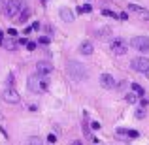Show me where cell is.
Returning <instances> with one entry per match:
<instances>
[{
	"instance_id": "obj_1",
	"label": "cell",
	"mask_w": 149,
	"mask_h": 145,
	"mask_svg": "<svg viewBox=\"0 0 149 145\" xmlns=\"http://www.w3.org/2000/svg\"><path fill=\"white\" fill-rule=\"evenodd\" d=\"M26 89H29L32 94H42L49 89V79L44 76H30L29 81H26Z\"/></svg>"
},
{
	"instance_id": "obj_2",
	"label": "cell",
	"mask_w": 149,
	"mask_h": 145,
	"mask_svg": "<svg viewBox=\"0 0 149 145\" xmlns=\"http://www.w3.org/2000/svg\"><path fill=\"white\" fill-rule=\"evenodd\" d=\"M68 76L72 77V79L83 81V79H87V68H85L81 62L70 60V62H68Z\"/></svg>"
},
{
	"instance_id": "obj_3",
	"label": "cell",
	"mask_w": 149,
	"mask_h": 145,
	"mask_svg": "<svg viewBox=\"0 0 149 145\" xmlns=\"http://www.w3.org/2000/svg\"><path fill=\"white\" fill-rule=\"evenodd\" d=\"M23 8H25V6H23L21 0H8V4H6V15L10 19H19Z\"/></svg>"
},
{
	"instance_id": "obj_4",
	"label": "cell",
	"mask_w": 149,
	"mask_h": 145,
	"mask_svg": "<svg viewBox=\"0 0 149 145\" xmlns=\"http://www.w3.org/2000/svg\"><path fill=\"white\" fill-rule=\"evenodd\" d=\"M130 45L140 53H149V38L147 36H134L130 40Z\"/></svg>"
},
{
	"instance_id": "obj_5",
	"label": "cell",
	"mask_w": 149,
	"mask_h": 145,
	"mask_svg": "<svg viewBox=\"0 0 149 145\" xmlns=\"http://www.w3.org/2000/svg\"><path fill=\"white\" fill-rule=\"evenodd\" d=\"M130 68L134 70V72H143L146 74L149 70V58L147 57H136L134 60L130 62Z\"/></svg>"
},
{
	"instance_id": "obj_6",
	"label": "cell",
	"mask_w": 149,
	"mask_h": 145,
	"mask_svg": "<svg viewBox=\"0 0 149 145\" xmlns=\"http://www.w3.org/2000/svg\"><path fill=\"white\" fill-rule=\"evenodd\" d=\"M2 98L4 102H8V104H19V100H21V96H19V92L15 91V87H6L2 92Z\"/></svg>"
},
{
	"instance_id": "obj_7",
	"label": "cell",
	"mask_w": 149,
	"mask_h": 145,
	"mask_svg": "<svg viewBox=\"0 0 149 145\" xmlns=\"http://www.w3.org/2000/svg\"><path fill=\"white\" fill-rule=\"evenodd\" d=\"M111 51H113V55H127V42L125 40H121V38H117V40H113L111 42Z\"/></svg>"
},
{
	"instance_id": "obj_8",
	"label": "cell",
	"mask_w": 149,
	"mask_h": 145,
	"mask_svg": "<svg viewBox=\"0 0 149 145\" xmlns=\"http://www.w3.org/2000/svg\"><path fill=\"white\" fill-rule=\"evenodd\" d=\"M51 72H53V66H51L49 62H38V64H36V74H38V76L47 77Z\"/></svg>"
},
{
	"instance_id": "obj_9",
	"label": "cell",
	"mask_w": 149,
	"mask_h": 145,
	"mask_svg": "<svg viewBox=\"0 0 149 145\" xmlns=\"http://www.w3.org/2000/svg\"><path fill=\"white\" fill-rule=\"evenodd\" d=\"M100 87L102 89H113V87H115V79H113V76H109V74H102V76H100Z\"/></svg>"
},
{
	"instance_id": "obj_10",
	"label": "cell",
	"mask_w": 149,
	"mask_h": 145,
	"mask_svg": "<svg viewBox=\"0 0 149 145\" xmlns=\"http://www.w3.org/2000/svg\"><path fill=\"white\" fill-rule=\"evenodd\" d=\"M58 15H61V19L64 23H72L74 19H76V15H74V11L70 10V8H61V10H58Z\"/></svg>"
},
{
	"instance_id": "obj_11",
	"label": "cell",
	"mask_w": 149,
	"mask_h": 145,
	"mask_svg": "<svg viewBox=\"0 0 149 145\" xmlns=\"http://www.w3.org/2000/svg\"><path fill=\"white\" fill-rule=\"evenodd\" d=\"M93 51H95V49H93L91 42H81V45H79V53L81 55H91Z\"/></svg>"
},
{
	"instance_id": "obj_12",
	"label": "cell",
	"mask_w": 149,
	"mask_h": 145,
	"mask_svg": "<svg viewBox=\"0 0 149 145\" xmlns=\"http://www.w3.org/2000/svg\"><path fill=\"white\" fill-rule=\"evenodd\" d=\"M30 19V8H23V11H21V15H19V19H17V23H21V25H25L26 21Z\"/></svg>"
},
{
	"instance_id": "obj_13",
	"label": "cell",
	"mask_w": 149,
	"mask_h": 145,
	"mask_svg": "<svg viewBox=\"0 0 149 145\" xmlns=\"http://www.w3.org/2000/svg\"><path fill=\"white\" fill-rule=\"evenodd\" d=\"M132 92H134L138 98H146V91H143V87L138 85V83H132Z\"/></svg>"
},
{
	"instance_id": "obj_14",
	"label": "cell",
	"mask_w": 149,
	"mask_h": 145,
	"mask_svg": "<svg viewBox=\"0 0 149 145\" xmlns=\"http://www.w3.org/2000/svg\"><path fill=\"white\" fill-rule=\"evenodd\" d=\"M26 145H44V139L38 138V136H32V138H29V143Z\"/></svg>"
},
{
	"instance_id": "obj_15",
	"label": "cell",
	"mask_w": 149,
	"mask_h": 145,
	"mask_svg": "<svg viewBox=\"0 0 149 145\" xmlns=\"http://www.w3.org/2000/svg\"><path fill=\"white\" fill-rule=\"evenodd\" d=\"M146 115H147V109L140 105V108L136 109V119H143V117H146Z\"/></svg>"
},
{
	"instance_id": "obj_16",
	"label": "cell",
	"mask_w": 149,
	"mask_h": 145,
	"mask_svg": "<svg viewBox=\"0 0 149 145\" xmlns=\"http://www.w3.org/2000/svg\"><path fill=\"white\" fill-rule=\"evenodd\" d=\"M109 34H111V28H108V26L98 30V38H109Z\"/></svg>"
},
{
	"instance_id": "obj_17",
	"label": "cell",
	"mask_w": 149,
	"mask_h": 145,
	"mask_svg": "<svg viewBox=\"0 0 149 145\" xmlns=\"http://www.w3.org/2000/svg\"><path fill=\"white\" fill-rule=\"evenodd\" d=\"M4 47H6L8 51H13L15 47H17V44H15L13 40H8V42H4Z\"/></svg>"
},
{
	"instance_id": "obj_18",
	"label": "cell",
	"mask_w": 149,
	"mask_h": 145,
	"mask_svg": "<svg viewBox=\"0 0 149 145\" xmlns=\"http://www.w3.org/2000/svg\"><path fill=\"white\" fill-rule=\"evenodd\" d=\"M138 15H140V17L143 19V21H149V11H147V10H142V8H140Z\"/></svg>"
},
{
	"instance_id": "obj_19",
	"label": "cell",
	"mask_w": 149,
	"mask_h": 145,
	"mask_svg": "<svg viewBox=\"0 0 149 145\" xmlns=\"http://www.w3.org/2000/svg\"><path fill=\"white\" fill-rule=\"evenodd\" d=\"M93 8H91V4H85V6H81L79 10H77V13H87V11H91Z\"/></svg>"
},
{
	"instance_id": "obj_20",
	"label": "cell",
	"mask_w": 149,
	"mask_h": 145,
	"mask_svg": "<svg viewBox=\"0 0 149 145\" xmlns=\"http://www.w3.org/2000/svg\"><path fill=\"white\" fill-rule=\"evenodd\" d=\"M136 98H138V96H136L134 92H128V94H127V102H128V104H134Z\"/></svg>"
},
{
	"instance_id": "obj_21",
	"label": "cell",
	"mask_w": 149,
	"mask_h": 145,
	"mask_svg": "<svg viewBox=\"0 0 149 145\" xmlns=\"http://www.w3.org/2000/svg\"><path fill=\"white\" fill-rule=\"evenodd\" d=\"M38 42H40V44H44V45H47L51 40H49V36H42V38H40V40H38Z\"/></svg>"
},
{
	"instance_id": "obj_22",
	"label": "cell",
	"mask_w": 149,
	"mask_h": 145,
	"mask_svg": "<svg viewBox=\"0 0 149 145\" xmlns=\"http://www.w3.org/2000/svg\"><path fill=\"white\" fill-rule=\"evenodd\" d=\"M102 13H104V15H108V17H119V15H115L113 11H109V10H102Z\"/></svg>"
},
{
	"instance_id": "obj_23",
	"label": "cell",
	"mask_w": 149,
	"mask_h": 145,
	"mask_svg": "<svg viewBox=\"0 0 149 145\" xmlns=\"http://www.w3.org/2000/svg\"><path fill=\"white\" fill-rule=\"evenodd\" d=\"M128 10H130V11H136V13H138V11H140V8L136 6V4H128Z\"/></svg>"
},
{
	"instance_id": "obj_24",
	"label": "cell",
	"mask_w": 149,
	"mask_h": 145,
	"mask_svg": "<svg viewBox=\"0 0 149 145\" xmlns=\"http://www.w3.org/2000/svg\"><path fill=\"white\" fill-rule=\"evenodd\" d=\"M117 134H119V136H128V130H125V128H117Z\"/></svg>"
},
{
	"instance_id": "obj_25",
	"label": "cell",
	"mask_w": 149,
	"mask_h": 145,
	"mask_svg": "<svg viewBox=\"0 0 149 145\" xmlns=\"http://www.w3.org/2000/svg\"><path fill=\"white\" fill-rule=\"evenodd\" d=\"M26 49H29V51H34V49H36V44H34V42H29V44H26Z\"/></svg>"
},
{
	"instance_id": "obj_26",
	"label": "cell",
	"mask_w": 149,
	"mask_h": 145,
	"mask_svg": "<svg viewBox=\"0 0 149 145\" xmlns=\"http://www.w3.org/2000/svg\"><path fill=\"white\" fill-rule=\"evenodd\" d=\"M47 142L49 143H55V142H57V136H55V134H49L47 136Z\"/></svg>"
},
{
	"instance_id": "obj_27",
	"label": "cell",
	"mask_w": 149,
	"mask_h": 145,
	"mask_svg": "<svg viewBox=\"0 0 149 145\" xmlns=\"http://www.w3.org/2000/svg\"><path fill=\"white\" fill-rule=\"evenodd\" d=\"M138 132H136V130H128V138H138Z\"/></svg>"
},
{
	"instance_id": "obj_28",
	"label": "cell",
	"mask_w": 149,
	"mask_h": 145,
	"mask_svg": "<svg viewBox=\"0 0 149 145\" xmlns=\"http://www.w3.org/2000/svg\"><path fill=\"white\" fill-rule=\"evenodd\" d=\"M13 76H11V74H10V76H8V87H11V85H13Z\"/></svg>"
},
{
	"instance_id": "obj_29",
	"label": "cell",
	"mask_w": 149,
	"mask_h": 145,
	"mask_svg": "<svg viewBox=\"0 0 149 145\" xmlns=\"http://www.w3.org/2000/svg\"><path fill=\"white\" fill-rule=\"evenodd\" d=\"M8 34H10V36H11V38H15V36H17V30H13V28H10V30H8Z\"/></svg>"
},
{
	"instance_id": "obj_30",
	"label": "cell",
	"mask_w": 149,
	"mask_h": 145,
	"mask_svg": "<svg viewBox=\"0 0 149 145\" xmlns=\"http://www.w3.org/2000/svg\"><path fill=\"white\" fill-rule=\"evenodd\" d=\"M6 4H8V2H4V0H0V11H6Z\"/></svg>"
},
{
	"instance_id": "obj_31",
	"label": "cell",
	"mask_w": 149,
	"mask_h": 145,
	"mask_svg": "<svg viewBox=\"0 0 149 145\" xmlns=\"http://www.w3.org/2000/svg\"><path fill=\"white\" fill-rule=\"evenodd\" d=\"M91 126L95 128V130H98V128H100V123H96V121H95V123H91Z\"/></svg>"
},
{
	"instance_id": "obj_32",
	"label": "cell",
	"mask_w": 149,
	"mask_h": 145,
	"mask_svg": "<svg viewBox=\"0 0 149 145\" xmlns=\"http://www.w3.org/2000/svg\"><path fill=\"white\" fill-rule=\"evenodd\" d=\"M119 19L121 21H127V13H119Z\"/></svg>"
},
{
	"instance_id": "obj_33",
	"label": "cell",
	"mask_w": 149,
	"mask_h": 145,
	"mask_svg": "<svg viewBox=\"0 0 149 145\" xmlns=\"http://www.w3.org/2000/svg\"><path fill=\"white\" fill-rule=\"evenodd\" d=\"M146 76H147V79H149V70H147V72H146Z\"/></svg>"
},
{
	"instance_id": "obj_34",
	"label": "cell",
	"mask_w": 149,
	"mask_h": 145,
	"mask_svg": "<svg viewBox=\"0 0 149 145\" xmlns=\"http://www.w3.org/2000/svg\"><path fill=\"white\" fill-rule=\"evenodd\" d=\"M74 145H81V143H79V142H76V143H74Z\"/></svg>"
}]
</instances>
